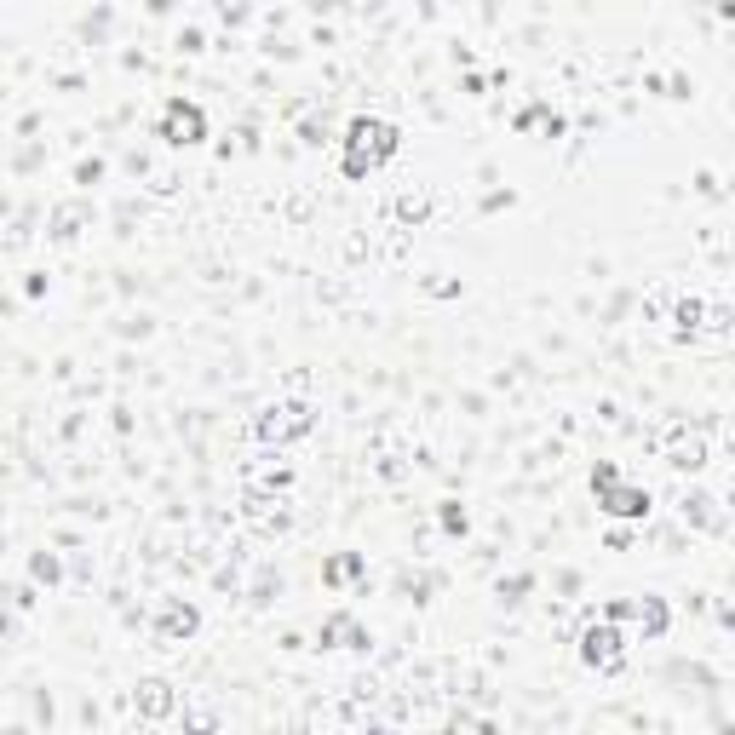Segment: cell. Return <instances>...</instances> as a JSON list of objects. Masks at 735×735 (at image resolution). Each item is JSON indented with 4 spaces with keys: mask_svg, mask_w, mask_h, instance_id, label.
Listing matches in <instances>:
<instances>
[{
    "mask_svg": "<svg viewBox=\"0 0 735 735\" xmlns=\"http://www.w3.org/2000/svg\"><path fill=\"white\" fill-rule=\"evenodd\" d=\"M351 138H356V150H351V173H363V167H373V161H380V155H390V150H397V133H390L385 127V121H356V127H351Z\"/></svg>",
    "mask_w": 735,
    "mask_h": 735,
    "instance_id": "cell-1",
    "label": "cell"
},
{
    "mask_svg": "<svg viewBox=\"0 0 735 735\" xmlns=\"http://www.w3.org/2000/svg\"><path fill=\"white\" fill-rule=\"evenodd\" d=\"M167 127L179 133L173 144H196V138H201V115H196V109H184V104H173V115H167Z\"/></svg>",
    "mask_w": 735,
    "mask_h": 735,
    "instance_id": "cell-2",
    "label": "cell"
}]
</instances>
